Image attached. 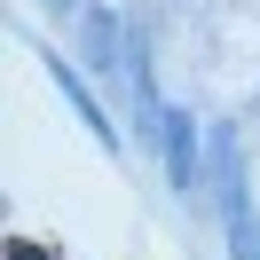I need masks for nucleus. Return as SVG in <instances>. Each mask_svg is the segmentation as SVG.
I'll return each mask as SVG.
<instances>
[{"label":"nucleus","instance_id":"obj_3","mask_svg":"<svg viewBox=\"0 0 260 260\" xmlns=\"http://www.w3.org/2000/svg\"><path fill=\"white\" fill-rule=\"evenodd\" d=\"M213 181H221V213L237 221L244 213V166H237V142L221 134V150H213Z\"/></svg>","mask_w":260,"mask_h":260},{"label":"nucleus","instance_id":"obj_5","mask_svg":"<svg viewBox=\"0 0 260 260\" xmlns=\"http://www.w3.org/2000/svg\"><path fill=\"white\" fill-rule=\"evenodd\" d=\"M229 260H260V221H252V213L229 221Z\"/></svg>","mask_w":260,"mask_h":260},{"label":"nucleus","instance_id":"obj_2","mask_svg":"<svg viewBox=\"0 0 260 260\" xmlns=\"http://www.w3.org/2000/svg\"><path fill=\"white\" fill-rule=\"evenodd\" d=\"M79 48H87V63H95L103 79L118 71V24L103 16V8H87V32H79Z\"/></svg>","mask_w":260,"mask_h":260},{"label":"nucleus","instance_id":"obj_4","mask_svg":"<svg viewBox=\"0 0 260 260\" xmlns=\"http://www.w3.org/2000/svg\"><path fill=\"white\" fill-rule=\"evenodd\" d=\"M48 71H55V87H63L71 103H79V118H87V126H95L103 142H118V134H111V118H103V103H95V95H87V87H79V71H63V63H48Z\"/></svg>","mask_w":260,"mask_h":260},{"label":"nucleus","instance_id":"obj_1","mask_svg":"<svg viewBox=\"0 0 260 260\" xmlns=\"http://www.w3.org/2000/svg\"><path fill=\"white\" fill-rule=\"evenodd\" d=\"M158 150H166V174H174L181 181V189H189V181H197V126H189V118H166V126H158Z\"/></svg>","mask_w":260,"mask_h":260},{"label":"nucleus","instance_id":"obj_6","mask_svg":"<svg viewBox=\"0 0 260 260\" xmlns=\"http://www.w3.org/2000/svg\"><path fill=\"white\" fill-rule=\"evenodd\" d=\"M8 260H55V252H40V244H16V252H8Z\"/></svg>","mask_w":260,"mask_h":260}]
</instances>
